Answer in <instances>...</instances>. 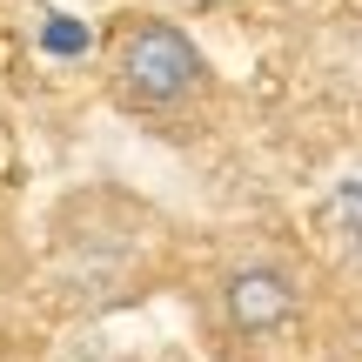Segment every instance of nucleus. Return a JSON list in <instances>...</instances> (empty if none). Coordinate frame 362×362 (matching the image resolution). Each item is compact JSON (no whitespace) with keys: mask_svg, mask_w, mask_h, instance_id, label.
I'll use <instances>...</instances> for the list:
<instances>
[{"mask_svg":"<svg viewBox=\"0 0 362 362\" xmlns=\"http://www.w3.org/2000/svg\"><path fill=\"white\" fill-rule=\"evenodd\" d=\"M215 88V67H208L202 40L181 21L161 13H134L115 27L107 40V101L134 121H188L194 107Z\"/></svg>","mask_w":362,"mask_h":362,"instance_id":"nucleus-1","label":"nucleus"},{"mask_svg":"<svg viewBox=\"0 0 362 362\" xmlns=\"http://www.w3.org/2000/svg\"><path fill=\"white\" fill-rule=\"evenodd\" d=\"M208 309L235 342H269L302 322L309 309V275L282 248H235L215 275H208Z\"/></svg>","mask_w":362,"mask_h":362,"instance_id":"nucleus-2","label":"nucleus"},{"mask_svg":"<svg viewBox=\"0 0 362 362\" xmlns=\"http://www.w3.org/2000/svg\"><path fill=\"white\" fill-rule=\"evenodd\" d=\"M356 349H362V329H356Z\"/></svg>","mask_w":362,"mask_h":362,"instance_id":"nucleus-3","label":"nucleus"}]
</instances>
